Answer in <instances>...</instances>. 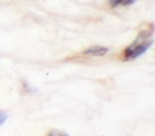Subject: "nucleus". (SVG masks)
<instances>
[{"label": "nucleus", "instance_id": "obj_1", "mask_svg": "<svg viewBox=\"0 0 155 136\" xmlns=\"http://www.w3.org/2000/svg\"><path fill=\"white\" fill-rule=\"evenodd\" d=\"M150 46H151V42H136L134 44H132L131 46H129L126 49L125 57H126L127 60L136 59V58L143 55L149 49Z\"/></svg>", "mask_w": 155, "mask_h": 136}, {"label": "nucleus", "instance_id": "obj_2", "mask_svg": "<svg viewBox=\"0 0 155 136\" xmlns=\"http://www.w3.org/2000/svg\"><path fill=\"white\" fill-rule=\"evenodd\" d=\"M109 51V49L106 47H102V46H94V47H90L87 50L84 51L86 56H92V57H102V56L106 55Z\"/></svg>", "mask_w": 155, "mask_h": 136}, {"label": "nucleus", "instance_id": "obj_3", "mask_svg": "<svg viewBox=\"0 0 155 136\" xmlns=\"http://www.w3.org/2000/svg\"><path fill=\"white\" fill-rule=\"evenodd\" d=\"M136 0H110V5L112 7H117V5H130L134 2Z\"/></svg>", "mask_w": 155, "mask_h": 136}, {"label": "nucleus", "instance_id": "obj_4", "mask_svg": "<svg viewBox=\"0 0 155 136\" xmlns=\"http://www.w3.org/2000/svg\"><path fill=\"white\" fill-rule=\"evenodd\" d=\"M49 136H68V135H66V134H64V133H60V132L54 131V132H51V133L49 134Z\"/></svg>", "mask_w": 155, "mask_h": 136}, {"label": "nucleus", "instance_id": "obj_5", "mask_svg": "<svg viewBox=\"0 0 155 136\" xmlns=\"http://www.w3.org/2000/svg\"><path fill=\"white\" fill-rule=\"evenodd\" d=\"M5 120H7V115L0 112V125H1L2 123H5Z\"/></svg>", "mask_w": 155, "mask_h": 136}]
</instances>
